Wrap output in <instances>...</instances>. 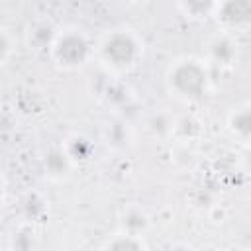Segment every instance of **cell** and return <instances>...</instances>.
Listing matches in <instances>:
<instances>
[{
  "label": "cell",
  "mask_w": 251,
  "mask_h": 251,
  "mask_svg": "<svg viewBox=\"0 0 251 251\" xmlns=\"http://www.w3.org/2000/svg\"><path fill=\"white\" fill-rule=\"evenodd\" d=\"M237 251H251V249H237Z\"/></svg>",
  "instance_id": "obj_17"
},
{
  "label": "cell",
  "mask_w": 251,
  "mask_h": 251,
  "mask_svg": "<svg viewBox=\"0 0 251 251\" xmlns=\"http://www.w3.org/2000/svg\"><path fill=\"white\" fill-rule=\"evenodd\" d=\"M63 149L67 153V157L71 159L73 165H78V163H84L90 159V153H92V143L82 137V135H71L65 139L63 143Z\"/></svg>",
  "instance_id": "obj_8"
},
{
  "label": "cell",
  "mask_w": 251,
  "mask_h": 251,
  "mask_svg": "<svg viewBox=\"0 0 251 251\" xmlns=\"http://www.w3.org/2000/svg\"><path fill=\"white\" fill-rule=\"evenodd\" d=\"M212 20L220 31L241 33L251 29V0H224L216 2Z\"/></svg>",
  "instance_id": "obj_4"
},
{
  "label": "cell",
  "mask_w": 251,
  "mask_h": 251,
  "mask_svg": "<svg viewBox=\"0 0 251 251\" xmlns=\"http://www.w3.org/2000/svg\"><path fill=\"white\" fill-rule=\"evenodd\" d=\"M226 127L237 143H241L243 147L251 145V102L233 106L227 114Z\"/></svg>",
  "instance_id": "obj_6"
},
{
  "label": "cell",
  "mask_w": 251,
  "mask_h": 251,
  "mask_svg": "<svg viewBox=\"0 0 251 251\" xmlns=\"http://www.w3.org/2000/svg\"><path fill=\"white\" fill-rule=\"evenodd\" d=\"M202 133V126L194 116H180L173 122V131L171 135H176L180 141H192Z\"/></svg>",
  "instance_id": "obj_11"
},
{
  "label": "cell",
  "mask_w": 251,
  "mask_h": 251,
  "mask_svg": "<svg viewBox=\"0 0 251 251\" xmlns=\"http://www.w3.org/2000/svg\"><path fill=\"white\" fill-rule=\"evenodd\" d=\"M0 45H2V49H0V61H2V65H6L10 61V57H12V53H14L12 45H16V39L12 37L10 29H6V27H2V31H0Z\"/></svg>",
  "instance_id": "obj_14"
},
{
  "label": "cell",
  "mask_w": 251,
  "mask_h": 251,
  "mask_svg": "<svg viewBox=\"0 0 251 251\" xmlns=\"http://www.w3.org/2000/svg\"><path fill=\"white\" fill-rule=\"evenodd\" d=\"M143 57V41L129 27L104 31L94 43V59L112 75H127Z\"/></svg>",
  "instance_id": "obj_1"
},
{
  "label": "cell",
  "mask_w": 251,
  "mask_h": 251,
  "mask_svg": "<svg viewBox=\"0 0 251 251\" xmlns=\"http://www.w3.org/2000/svg\"><path fill=\"white\" fill-rule=\"evenodd\" d=\"M149 226V218L147 214L139 208V206H131L124 212L122 216V229L124 231H129V233H135V235H141Z\"/></svg>",
  "instance_id": "obj_10"
},
{
  "label": "cell",
  "mask_w": 251,
  "mask_h": 251,
  "mask_svg": "<svg viewBox=\"0 0 251 251\" xmlns=\"http://www.w3.org/2000/svg\"><path fill=\"white\" fill-rule=\"evenodd\" d=\"M71 167H73V163L67 157V153H65L63 147L49 151L47 157H45V171H47V175L51 178H63V176H67Z\"/></svg>",
  "instance_id": "obj_9"
},
{
  "label": "cell",
  "mask_w": 251,
  "mask_h": 251,
  "mask_svg": "<svg viewBox=\"0 0 251 251\" xmlns=\"http://www.w3.org/2000/svg\"><path fill=\"white\" fill-rule=\"evenodd\" d=\"M167 251H196V247L194 245H190V243H184V241H178V243H175V245H171Z\"/></svg>",
  "instance_id": "obj_16"
},
{
  "label": "cell",
  "mask_w": 251,
  "mask_h": 251,
  "mask_svg": "<svg viewBox=\"0 0 251 251\" xmlns=\"http://www.w3.org/2000/svg\"><path fill=\"white\" fill-rule=\"evenodd\" d=\"M206 51H208V65H218V67H231L237 61V41L235 35L226 33V31H216L214 35L208 37L206 41Z\"/></svg>",
  "instance_id": "obj_5"
},
{
  "label": "cell",
  "mask_w": 251,
  "mask_h": 251,
  "mask_svg": "<svg viewBox=\"0 0 251 251\" xmlns=\"http://www.w3.org/2000/svg\"><path fill=\"white\" fill-rule=\"evenodd\" d=\"M102 251H147V243L143 235H135L122 229L108 237Z\"/></svg>",
  "instance_id": "obj_7"
},
{
  "label": "cell",
  "mask_w": 251,
  "mask_h": 251,
  "mask_svg": "<svg viewBox=\"0 0 251 251\" xmlns=\"http://www.w3.org/2000/svg\"><path fill=\"white\" fill-rule=\"evenodd\" d=\"M239 163H241L243 171L251 175V145H245V147H243L241 157H239Z\"/></svg>",
  "instance_id": "obj_15"
},
{
  "label": "cell",
  "mask_w": 251,
  "mask_h": 251,
  "mask_svg": "<svg viewBox=\"0 0 251 251\" xmlns=\"http://www.w3.org/2000/svg\"><path fill=\"white\" fill-rule=\"evenodd\" d=\"M49 57L55 67L63 71H76L82 69L90 59H94V43L90 37L78 27H63L57 31Z\"/></svg>",
  "instance_id": "obj_3"
},
{
  "label": "cell",
  "mask_w": 251,
  "mask_h": 251,
  "mask_svg": "<svg viewBox=\"0 0 251 251\" xmlns=\"http://www.w3.org/2000/svg\"><path fill=\"white\" fill-rule=\"evenodd\" d=\"M53 25L49 24V22H39V24H35L33 27H29V45L33 47V49H47V53H49V49H51V43H53V39H55V35H45L43 31H49Z\"/></svg>",
  "instance_id": "obj_13"
},
{
  "label": "cell",
  "mask_w": 251,
  "mask_h": 251,
  "mask_svg": "<svg viewBox=\"0 0 251 251\" xmlns=\"http://www.w3.org/2000/svg\"><path fill=\"white\" fill-rule=\"evenodd\" d=\"M176 8L182 12V16L192 18V20H202V18H212L216 2H200V0H190V2H180Z\"/></svg>",
  "instance_id": "obj_12"
},
{
  "label": "cell",
  "mask_w": 251,
  "mask_h": 251,
  "mask_svg": "<svg viewBox=\"0 0 251 251\" xmlns=\"http://www.w3.org/2000/svg\"><path fill=\"white\" fill-rule=\"evenodd\" d=\"M165 84L171 96L180 102H198L210 88V67L206 59L182 55L171 61L165 73Z\"/></svg>",
  "instance_id": "obj_2"
}]
</instances>
